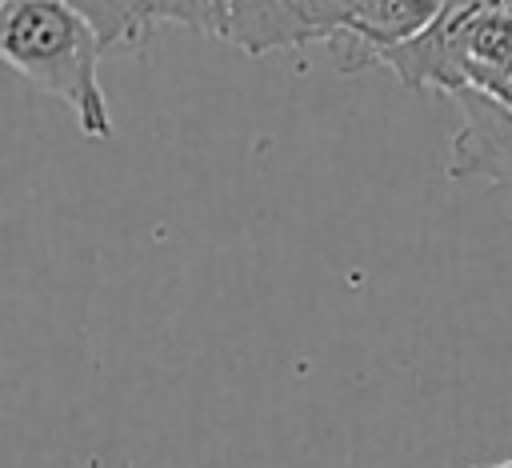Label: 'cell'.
<instances>
[{"label":"cell","instance_id":"6da1fadb","mask_svg":"<svg viewBox=\"0 0 512 468\" xmlns=\"http://www.w3.org/2000/svg\"><path fill=\"white\" fill-rule=\"evenodd\" d=\"M104 40L88 16L64 0H4L0 56L32 88L56 96L88 140L112 136V112L100 84Z\"/></svg>","mask_w":512,"mask_h":468},{"label":"cell","instance_id":"7a4b0ae2","mask_svg":"<svg viewBox=\"0 0 512 468\" xmlns=\"http://www.w3.org/2000/svg\"><path fill=\"white\" fill-rule=\"evenodd\" d=\"M452 100L460 104V132L452 136L444 172L512 192V108L480 88H456Z\"/></svg>","mask_w":512,"mask_h":468},{"label":"cell","instance_id":"3957f363","mask_svg":"<svg viewBox=\"0 0 512 468\" xmlns=\"http://www.w3.org/2000/svg\"><path fill=\"white\" fill-rule=\"evenodd\" d=\"M444 8V0H360L352 24L328 40L340 72H360L368 64H380V56L416 36L432 24V16Z\"/></svg>","mask_w":512,"mask_h":468},{"label":"cell","instance_id":"277c9868","mask_svg":"<svg viewBox=\"0 0 512 468\" xmlns=\"http://www.w3.org/2000/svg\"><path fill=\"white\" fill-rule=\"evenodd\" d=\"M228 40L248 56L296 48L280 0H228Z\"/></svg>","mask_w":512,"mask_h":468},{"label":"cell","instance_id":"5b68a950","mask_svg":"<svg viewBox=\"0 0 512 468\" xmlns=\"http://www.w3.org/2000/svg\"><path fill=\"white\" fill-rule=\"evenodd\" d=\"M144 28L180 24L212 40H228V0H136Z\"/></svg>","mask_w":512,"mask_h":468},{"label":"cell","instance_id":"8992f818","mask_svg":"<svg viewBox=\"0 0 512 468\" xmlns=\"http://www.w3.org/2000/svg\"><path fill=\"white\" fill-rule=\"evenodd\" d=\"M72 4L80 16H88L104 40V48H124V44H140L148 36L136 0H64Z\"/></svg>","mask_w":512,"mask_h":468},{"label":"cell","instance_id":"52a82bcc","mask_svg":"<svg viewBox=\"0 0 512 468\" xmlns=\"http://www.w3.org/2000/svg\"><path fill=\"white\" fill-rule=\"evenodd\" d=\"M468 88H480V92H488L492 100H500V104H508V108H512V56H504L500 64L480 68V72L472 76V84H468Z\"/></svg>","mask_w":512,"mask_h":468}]
</instances>
